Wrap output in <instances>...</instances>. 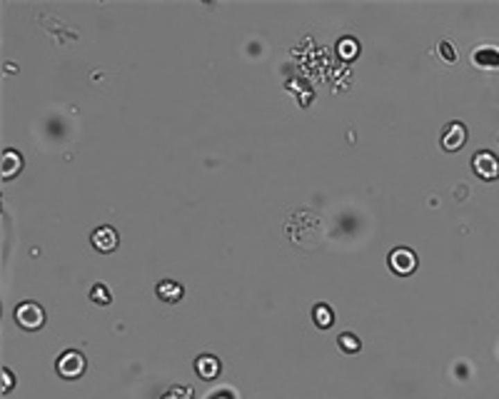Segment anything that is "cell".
<instances>
[{"instance_id": "obj_2", "label": "cell", "mask_w": 499, "mask_h": 399, "mask_svg": "<svg viewBox=\"0 0 499 399\" xmlns=\"http://www.w3.org/2000/svg\"><path fill=\"white\" fill-rule=\"evenodd\" d=\"M85 367H87V362L78 349H68V352H62L55 362V369H58V374H60L62 380H78V377H82Z\"/></svg>"}, {"instance_id": "obj_16", "label": "cell", "mask_w": 499, "mask_h": 399, "mask_svg": "<svg viewBox=\"0 0 499 399\" xmlns=\"http://www.w3.org/2000/svg\"><path fill=\"white\" fill-rule=\"evenodd\" d=\"M162 399H193V389L190 387H173L168 394H162Z\"/></svg>"}, {"instance_id": "obj_15", "label": "cell", "mask_w": 499, "mask_h": 399, "mask_svg": "<svg viewBox=\"0 0 499 399\" xmlns=\"http://www.w3.org/2000/svg\"><path fill=\"white\" fill-rule=\"evenodd\" d=\"M437 53L442 55L444 62H455L457 60V50H455V45L449 43V40H439V45H437Z\"/></svg>"}, {"instance_id": "obj_7", "label": "cell", "mask_w": 499, "mask_h": 399, "mask_svg": "<svg viewBox=\"0 0 499 399\" xmlns=\"http://www.w3.org/2000/svg\"><path fill=\"white\" fill-rule=\"evenodd\" d=\"M90 242H93V247L98 249V252H103V255H107V252H115V249H118V245H120L118 230H115V227H110V224H103V227H98V230L93 232Z\"/></svg>"}, {"instance_id": "obj_3", "label": "cell", "mask_w": 499, "mask_h": 399, "mask_svg": "<svg viewBox=\"0 0 499 399\" xmlns=\"http://www.w3.org/2000/svg\"><path fill=\"white\" fill-rule=\"evenodd\" d=\"M472 170L474 175L484 182H492L499 177V157L494 155L492 150H480L472 155Z\"/></svg>"}, {"instance_id": "obj_5", "label": "cell", "mask_w": 499, "mask_h": 399, "mask_svg": "<svg viewBox=\"0 0 499 399\" xmlns=\"http://www.w3.org/2000/svg\"><path fill=\"white\" fill-rule=\"evenodd\" d=\"M387 262H389V269L399 277H410L417 269V255L410 247H394Z\"/></svg>"}, {"instance_id": "obj_9", "label": "cell", "mask_w": 499, "mask_h": 399, "mask_svg": "<svg viewBox=\"0 0 499 399\" xmlns=\"http://www.w3.org/2000/svg\"><path fill=\"white\" fill-rule=\"evenodd\" d=\"M220 369H222V364H220V360L218 357H212V355H200L198 360H195V372L202 377V380H215L220 374Z\"/></svg>"}, {"instance_id": "obj_13", "label": "cell", "mask_w": 499, "mask_h": 399, "mask_svg": "<svg viewBox=\"0 0 499 399\" xmlns=\"http://www.w3.org/2000/svg\"><path fill=\"white\" fill-rule=\"evenodd\" d=\"M337 50H340V55H342L344 60H352V57L360 53V45H357L355 37H342L340 45H337Z\"/></svg>"}, {"instance_id": "obj_1", "label": "cell", "mask_w": 499, "mask_h": 399, "mask_svg": "<svg viewBox=\"0 0 499 399\" xmlns=\"http://www.w3.org/2000/svg\"><path fill=\"white\" fill-rule=\"evenodd\" d=\"M15 322L28 332H35L40 330L45 324V310L37 302H30V299H25L15 307Z\"/></svg>"}, {"instance_id": "obj_14", "label": "cell", "mask_w": 499, "mask_h": 399, "mask_svg": "<svg viewBox=\"0 0 499 399\" xmlns=\"http://www.w3.org/2000/svg\"><path fill=\"white\" fill-rule=\"evenodd\" d=\"M90 299H93L95 305H110V290H107L103 282H98V285H93V290H90Z\"/></svg>"}, {"instance_id": "obj_6", "label": "cell", "mask_w": 499, "mask_h": 399, "mask_svg": "<svg viewBox=\"0 0 499 399\" xmlns=\"http://www.w3.org/2000/svg\"><path fill=\"white\" fill-rule=\"evenodd\" d=\"M472 65L487 73H497L499 70V45L482 43L472 50Z\"/></svg>"}, {"instance_id": "obj_11", "label": "cell", "mask_w": 499, "mask_h": 399, "mask_svg": "<svg viewBox=\"0 0 499 399\" xmlns=\"http://www.w3.org/2000/svg\"><path fill=\"white\" fill-rule=\"evenodd\" d=\"M312 319H315V324H317L319 330H330L332 322H335V312L330 310V305L319 302V305L312 307Z\"/></svg>"}, {"instance_id": "obj_12", "label": "cell", "mask_w": 499, "mask_h": 399, "mask_svg": "<svg viewBox=\"0 0 499 399\" xmlns=\"http://www.w3.org/2000/svg\"><path fill=\"white\" fill-rule=\"evenodd\" d=\"M337 347L342 349L344 355H357L362 349V342H360V337L352 335V332H342V335L337 337Z\"/></svg>"}, {"instance_id": "obj_4", "label": "cell", "mask_w": 499, "mask_h": 399, "mask_svg": "<svg viewBox=\"0 0 499 399\" xmlns=\"http://www.w3.org/2000/svg\"><path fill=\"white\" fill-rule=\"evenodd\" d=\"M439 143L447 152H457V150L464 148L467 143V125L459 123V120H452L442 127V135H439Z\"/></svg>"}, {"instance_id": "obj_17", "label": "cell", "mask_w": 499, "mask_h": 399, "mask_svg": "<svg viewBox=\"0 0 499 399\" xmlns=\"http://www.w3.org/2000/svg\"><path fill=\"white\" fill-rule=\"evenodd\" d=\"M12 384H15V377H12L10 369H3V394H8L12 389Z\"/></svg>"}, {"instance_id": "obj_8", "label": "cell", "mask_w": 499, "mask_h": 399, "mask_svg": "<svg viewBox=\"0 0 499 399\" xmlns=\"http://www.w3.org/2000/svg\"><path fill=\"white\" fill-rule=\"evenodd\" d=\"M155 292H157V297H160L162 302H168V305H175V302H180V299H182L185 290H182L180 282H175V280H160V282H157V287H155Z\"/></svg>"}, {"instance_id": "obj_10", "label": "cell", "mask_w": 499, "mask_h": 399, "mask_svg": "<svg viewBox=\"0 0 499 399\" xmlns=\"http://www.w3.org/2000/svg\"><path fill=\"white\" fill-rule=\"evenodd\" d=\"M0 162H3V180H12L23 170V155H20L18 150H6Z\"/></svg>"}]
</instances>
